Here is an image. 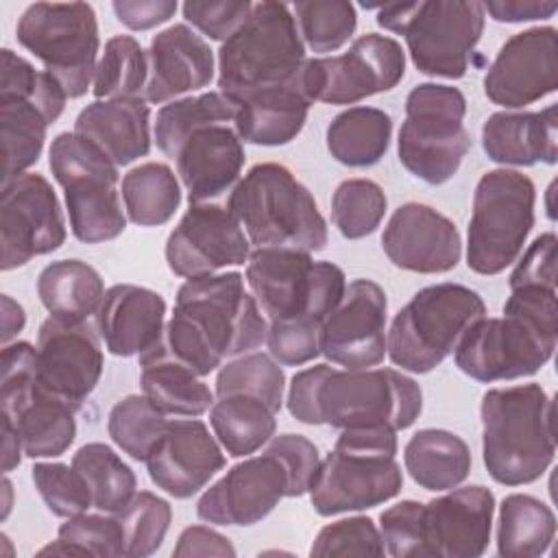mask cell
<instances>
[{
  "instance_id": "obj_18",
  "label": "cell",
  "mask_w": 558,
  "mask_h": 558,
  "mask_svg": "<svg viewBox=\"0 0 558 558\" xmlns=\"http://www.w3.org/2000/svg\"><path fill=\"white\" fill-rule=\"evenodd\" d=\"M65 218L61 203L39 172H24L2 183L0 205V268L26 266L33 257L48 255L65 242Z\"/></svg>"
},
{
  "instance_id": "obj_37",
  "label": "cell",
  "mask_w": 558,
  "mask_h": 558,
  "mask_svg": "<svg viewBox=\"0 0 558 558\" xmlns=\"http://www.w3.org/2000/svg\"><path fill=\"white\" fill-rule=\"evenodd\" d=\"M277 412L257 397L225 395L209 408V425L216 440L231 458H244L262 449L277 429Z\"/></svg>"
},
{
  "instance_id": "obj_5",
  "label": "cell",
  "mask_w": 558,
  "mask_h": 558,
  "mask_svg": "<svg viewBox=\"0 0 558 558\" xmlns=\"http://www.w3.org/2000/svg\"><path fill=\"white\" fill-rule=\"evenodd\" d=\"M397 432L388 427L340 429L310 484V501L320 517L357 512L395 499L403 486L397 462Z\"/></svg>"
},
{
  "instance_id": "obj_29",
  "label": "cell",
  "mask_w": 558,
  "mask_h": 558,
  "mask_svg": "<svg viewBox=\"0 0 558 558\" xmlns=\"http://www.w3.org/2000/svg\"><path fill=\"white\" fill-rule=\"evenodd\" d=\"M94 316L96 331L111 355H142L153 349L163 333L166 301L150 288L116 283L105 292Z\"/></svg>"
},
{
  "instance_id": "obj_62",
  "label": "cell",
  "mask_w": 558,
  "mask_h": 558,
  "mask_svg": "<svg viewBox=\"0 0 558 558\" xmlns=\"http://www.w3.org/2000/svg\"><path fill=\"white\" fill-rule=\"evenodd\" d=\"M551 194H554V183L549 185V190H547V214H549V218H554V209H551Z\"/></svg>"
},
{
  "instance_id": "obj_4",
  "label": "cell",
  "mask_w": 558,
  "mask_h": 558,
  "mask_svg": "<svg viewBox=\"0 0 558 558\" xmlns=\"http://www.w3.org/2000/svg\"><path fill=\"white\" fill-rule=\"evenodd\" d=\"M227 207L255 248L316 253L327 246V222L312 192L283 163H255L231 190Z\"/></svg>"
},
{
  "instance_id": "obj_34",
  "label": "cell",
  "mask_w": 558,
  "mask_h": 558,
  "mask_svg": "<svg viewBox=\"0 0 558 558\" xmlns=\"http://www.w3.org/2000/svg\"><path fill=\"white\" fill-rule=\"evenodd\" d=\"M105 292L100 272L83 259H57L37 277L41 305L63 320H87L96 314Z\"/></svg>"
},
{
  "instance_id": "obj_53",
  "label": "cell",
  "mask_w": 558,
  "mask_h": 558,
  "mask_svg": "<svg viewBox=\"0 0 558 558\" xmlns=\"http://www.w3.org/2000/svg\"><path fill=\"white\" fill-rule=\"evenodd\" d=\"M251 9L248 0H190L181 7L185 22L216 41H227L246 22Z\"/></svg>"
},
{
  "instance_id": "obj_31",
  "label": "cell",
  "mask_w": 558,
  "mask_h": 558,
  "mask_svg": "<svg viewBox=\"0 0 558 558\" xmlns=\"http://www.w3.org/2000/svg\"><path fill=\"white\" fill-rule=\"evenodd\" d=\"M74 133L89 140L118 168L129 166L150 153V107L144 98L94 100L76 116Z\"/></svg>"
},
{
  "instance_id": "obj_43",
  "label": "cell",
  "mask_w": 558,
  "mask_h": 558,
  "mask_svg": "<svg viewBox=\"0 0 558 558\" xmlns=\"http://www.w3.org/2000/svg\"><path fill=\"white\" fill-rule=\"evenodd\" d=\"M286 375L279 362L266 353H244L225 362L216 375V397L248 395L262 399L275 412L283 405Z\"/></svg>"
},
{
  "instance_id": "obj_15",
  "label": "cell",
  "mask_w": 558,
  "mask_h": 558,
  "mask_svg": "<svg viewBox=\"0 0 558 558\" xmlns=\"http://www.w3.org/2000/svg\"><path fill=\"white\" fill-rule=\"evenodd\" d=\"M0 403L33 460L59 458L76 438L74 410L39 384L37 347L26 340L2 347Z\"/></svg>"
},
{
  "instance_id": "obj_38",
  "label": "cell",
  "mask_w": 558,
  "mask_h": 558,
  "mask_svg": "<svg viewBox=\"0 0 558 558\" xmlns=\"http://www.w3.org/2000/svg\"><path fill=\"white\" fill-rule=\"evenodd\" d=\"M556 536L554 510L534 495L504 497L497 521V551L504 558H538Z\"/></svg>"
},
{
  "instance_id": "obj_23",
  "label": "cell",
  "mask_w": 558,
  "mask_h": 558,
  "mask_svg": "<svg viewBox=\"0 0 558 558\" xmlns=\"http://www.w3.org/2000/svg\"><path fill=\"white\" fill-rule=\"evenodd\" d=\"M290 497V475L268 449L231 466L198 499L196 514L211 525H255Z\"/></svg>"
},
{
  "instance_id": "obj_1",
  "label": "cell",
  "mask_w": 558,
  "mask_h": 558,
  "mask_svg": "<svg viewBox=\"0 0 558 558\" xmlns=\"http://www.w3.org/2000/svg\"><path fill=\"white\" fill-rule=\"evenodd\" d=\"M266 318L240 272L185 279L174 312L150 353L174 360L198 377L266 342Z\"/></svg>"
},
{
  "instance_id": "obj_24",
  "label": "cell",
  "mask_w": 558,
  "mask_h": 558,
  "mask_svg": "<svg viewBox=\"0 0 558 558\" xmlns=\"http://www.w3.org/2000/svg\"><path fill=\"white\" fill-rule=\"evenodd\" d=\"M225 464V449L196 416L168 421L146 458L150 482L174 499L196 495Z\"/></svg>"
},
{
  "instance_id": "obj_61",
  "label": "cell",
  "mask_w": 558,
  "mask_h": 558,
  "mask_svg": "<svg viewBox=\"0 0 558 558\" xmlns=\"http://www.w3.org/2000/svg\"><path fill=\"white\" fill-rule=\"evenodd\" d=\"M2 493H4V508H2V519L9 517V510H11V493H13V486H11V480L7 477L4 473V482H2Z\"/></svg>"
},
{
  "instance_id": "obj_52",
  "label": "cell",
  "mask_w": 558,
  "mask_h": 558,
  "mask_svg": "<svg viewBox=\"0 0 558 558\" xmlns=\"http://www.w3.org/2000/svg\"><path fill=\"white\" fill-rule=\"evenodd\" d=\"M320 327L307 320H270L266 347L281 366H303L320 355Z\"/></svg>"
},
{
  "instance_id": "obj_36",
  "label": "cell",
  "mask_w": 558,
  "mask_h": 558,
  "mask_svg": "<svg viewBox=\"0 0 558 558\" xmlns=\"http://www.w3.org/2000/svg\"><path fill=\"white\" fill-rule=\"evenodd\" d=\"M140 386L163 414L201 416L216 401L203 377L150 351L140 355Z\"/></svg>"
},
{
  "instance_id": "obj_35",
  "label": "cell",
  "mask_w": 558,
  "mask_h": 558,
  "mask_svg": "<svg viewBox=\"0 0 558 558\" xmlns=\"http://www.w3.org/2000/svg\"><path fill=\"white\" fill-rule=\"evenodd\" d=\"M392 118L377 107H349L327 126L329 155L349 168H371L388 153Z\"/></svg>"
},
{
  "instance_id": "obj_16",
  "label": "cell",
  "mask_w": 558,
  "mask_h": 558,
  "mask_svg": "<svg viewBox=\"0 0 558 558\" xmlns=\"http://www.w3.org/2000/svg\"><path fill=\"white\" fill-rule=\"evenodd\" d=\"M556 342L558 325L504 310V316H482L469 327L453 362L480 384L510 381L538 373L551 360Z\"/></svg>"
},
{
  "instance_id": "obj_56",
  "label": "cell",
  "mask_w": 558,
  "mask_h": 558,
  "mask_svg": "<svg viewBox=\"0 0 558 558\" xmlns=\"http://www.w3.org/2000/svg\"><path fill=\"white\" fill-rule=\"evenodd\" d=\"M116 17L131 31H150L174 17L179 4L174 0H116Z\"/></svg>"
},
{
  "instance_id": "obj_47",
  "label": "cell",
  "mask_w": 558,
  "mask_h": 558,
  "mask_svg": "<svg viewBox=\"0 0 558 558\" xmlns=\"http://www.w3.org/2000/svg\"><path fill=\"white\" fill-rule=\"evenodd\" d=\"M116 519L124 534V556L146 558L163 545L172 521V506L150 490H140L116 512Z\"/></svg>"
},
{
  "instance_id": "obj_32",
  "label": "cell",
  "mask_w": 558,
  "mask_h": 558,
  "mask_svg": "<svg viewBox=\"0 0 558 558\" xmlns=\"http://www.w3.org/2000/svg\"><path fill=\"white\" fill-rule=\"evenodd\" d=\"M235 105L233 129L242 142L255 146L290 144L303 131L312 107L299 76L286 85L257 89Z\"/></svg>"
},
{
  "instance_id": "obj_33",
  "label": "cell",
  "mask_w": 558,
  "mask_h": 558,
  "mask_svg": "<svg viewBox=\"0 0 558 558\" xmlns=\"http://www.w3.org/2000/svg\"><path fill=\"white\" fill-rule=\"evenodd\" d=\"M403 464L423 490H451L471 473L469 445L449 429L425 427L403 447Z\"/></svg>"
},
{
  "instance_id": "obj_48",
  "label": "cell",
  "mask_w": 558,
  "mask_h": 558,
  "mask_svg": "<svg viewBox=\"0 0 558 558\" xmlns=\"http://www.w3.org/2000/svg\"><path fill=\"white\" fill-rule=\"evenodd\" d=\"M35 488L54 517H76L92 508V495L83 475L63 462H35L31 469Z\"/></svg>"
},
{
  "instance_id": "obj_19",
  "label": "cell",
  "mask_w": 558,
  "mask_h": 558,
  "mask_svg": "<svg viewBox=\"0 0 558 558\" xmlns=\"http://www.w3.org/2000/svg\"><path fill=\"white\" fill-rule=\"evenodd\" d=\"M98 331L87 320L48 316L37 333L39 384L65 401L74 412L96 390L105 357Z\"/></svg>"
},
{
  "instance_id": "obj_20",
  "label": "cell",
  "mask_w": 558,
  "mask_h": 558,
  "mask_svg": "<svg viewBox=\"0 0 558 558\" xmlns=\"http://www.w3.org/2000/svg\"><path fill=\"white\" fill-rule=\"evenodd\" d=\"M168 268L183 279L216 275L248 262L251 242L238 218L218 203H196L166 240Z\"/></svg>"
},
{
  "instance_id": "obj_46",
  "label": "cell",
  "mask_w": 558,
  "mask_h": 558,
  "mask_svg": "<svg viewBox=\"0 0 558 558\" xmlns=\"http://www.w3.org/2000/svg\"><path fill=\"white\" fill-rule=\"evenodd\" d=\"M388 209L386 192L373 179H347L331 196V220L342 238L371 235Z\"/></svg>"
},
{
  "instance_id": "obj_39",
  "label": "cell",
  "mask_w": 558,
  "mask_h": 558,
  "mask_svg": "<svg viewBox=\"0 0 558 558\" xmlns=\"http://www.w3.org/2000/svg\"><path fill=\"white\" fill-rule=\"evenodd\" d=\"M126 218L140 227L166 225L181 205V185L170 166L146 161L122 177Z\"/></svg>"
},
{
  "instance_id": "obj_42",
  "label": "cell",
  "mask_w": 558,
  "mask_h": 558,
  "mask_svg": "<svg viewBox=\"0 0 558 558\" xmlns=\"http://www.w3.org/2000/svg\"><path fill=\"white\" fill-rule=\"evenodd\" d=\"M146 81L148 61L142 44L133 35H113L107 39L94 72V96L98 100L144 98Z\"/></svg>"
},
{
  "instance_id": "obj_3",
  "label": "cell",
  "mask_w": 558,
  "mask_h": 558,
  "mask_svg": "<svg viewBox=\"0 0 558 558\" xmlns=\"http://www.w3.org/2000/svg\"><path fill=\"white\" fill-rule=\"evenodd\" d=\"M482 458L504 486L536 482L556 456V405L541 384L490 388L480 403Z\"/></svg>"
},
{
  "instance_id": "obj_44",
  "label": "cell",
  "mask_w": 558,
  "mask_h": 558,
  "mask_svg": "<svg viewBox=\"0 0 558 558\" xmlns=\"http://www.w3.org/2000/svg\"><path fill=\"white\" fill-rule=\"evenodd\" d=\"M290 9L303 44L318 54L340 50L357 28V11L344 0H301Z\"/></svg>"
},
{
  "instance_id": "obj_22",
  "label": "cell",
  "mask_w": 558,
  "mask_h": 558,
  "mask_svg": "<svg viewBox=\"0 0 558 558\" xmlns=\"http://www.w3.org/2000/svg\"><path fill=\"white\" fill-rule=\"evenodd\" d=\"M386 310L388 299L373 279H353L323 320L320 355L327 362L362 371L384 362L386 355Z\"/></svg>"
},
{
  "instance_id": "obj_9",
  "label": "cell",
  "mask_w": 558,
  "mask_h": 558,
  "mask_svg": "<svg viewBox=\"0 0 558 558\" xmlns=\"http://www.w3.org/2000/svg\"><path fill=\"white\" fill-rule=\"evenodd\" d=\"M48 166L63 187L72 235L85 244L116 240L126 229L118 190V166L78 133H59L48 150Z\"/></svg>"
},
{
  "instance_id": "obj_50",
  "label": "cell",
  "mask_w": 558,
  "mask_h": 558,
  "mask_svg": "<svg viewBox=\"0 0 558 558\" xmlns=\"http://www.w3.org/2000/svg\"><path fill=\"white\" fill-rule=\"evenodd\" d=\"M57 538L78 545L87 556H124V534L116 514L81 512L59 525Z\"/></svg>"
},
{
  "instance_id": "obj_45",
  "label": "cell",
  "mask_w": 558,
  "mask_h": 558,
  "mask_svg": "<svg viewBox=\"0 0 558 558\" xmlns=\"http://www.w3.org/2000/svg\"><path fill=\"white\" fill-rule=\"evenodd\" d=\"M166 425V414L146 395H126L111 408L107 418L111 440L137 462H146Z\"/></svg>"
},
{
  "instance_id": "obj_8",
  "label": "cell",
  "mask_w": 558,
  "mask_h": 558,
  "mask_svg": "<svg viewBox=\"0 0 558 558\" xmlns=\"http://www.w3.org/2000/svg\"><path fill=\"white\" fill-rule=\"evenodd\" d=\"M482 316L486 305L469 286L451 281L427 286L395 314L386 333V353L401 371L429 373L456 351Z\"/></svg>"
},
{
  "instance_id": "obj_11",
  "label": "cell",
  "mask_w": 558,
  "mask_h": 558,
  "mask_svg": "<svg viewBox=\"0 0 558 558\" xmlns=\"http://www.w3.org/2000/svg\"><path fill=\"white\" fill-rule=\"evenodd\" d=\"M246 283L268 320L323 325L340 303L347 277L331 262L294 248H255L246 262Z\"/></svg>"
},
{
  "instance_id": "obj_6",
  "label": "cell",
  "mask_w": 558,
  "mask_h": 558,
  "mask_svg": "<svg viewBox=\"0 0 558 558\" xmlns=\"http://www.w3.org/2000/svg\"><path fill=\"white\" fill-rule=\"evenodd\" d=\"M305 59L290 4L255 2L246 22L220 44L218 92L238 102L257 89L292 83Z\"/></svg>"
},
{
  "instance_id": "obj_27",
  "label": "cell",
  "mask_w": 558,
  "mask_h": 558,
  "mask_svg": "<svg viewBox=\"0 0 558 558\" xmlns=\"http://www.w3.org/2000/svg\"><path fill=\"white\" fill-rule=\"evenodd\" d=\"M146 61L148 81L144 100L150 105L172 102L183 94L198 92L216 74L214 50L187 24H172L153 35Z\"/></svg>"
},
{
  "instance_id": "obj_25",
  "label": "cell",
  "mask_w": 558,
  "mask_h": 558,
  "mask_svg": "<svg viewBox=\"0 0 558 558\" xmlns=\"http://www.w3.org/2000/svg\"><path fill=\"white\" fill-rule=\"evenodd\" d=\"M381 248L401 270L440 275L458 266L462 238L451 218L425 203L399 205L384 233Z\"/></svg>"
},
{
  "instance_id": "obj_40",
  "label": "cell",
  "mask_w": 558,
  "mask_h": 558,
  "mask_svg": "<svg viewBox=\"0 0 558 558\" xmlns=\"http://www.w3.org/2000/svg\"><path fill=\"white\" fill-rule=\"evenodd\" d=\"M72 466L83 475L92 508L100 512H120L137 493L133 469L105 442H87L72 456Z\"/></svg>"
},
{
  "instance_id": "obj_57",
  "label": "cell",
  "mask_w": 558,
  "mask_h": 558,
  "mask_svg": "<svg viewBox=\"0 0 558 558\" xmlns=\"http://www.w3.org/2000/svg\"><path fill=\"white\" fill-rule=\"evenodd\" d=\"M177 558L190 556H235V547L227 536L207 527V525H190L179 534V541L172 549Z\"/></svg>"
},
{
  "instance_id": "obj_10",
  "label": "cell",
  "mask_w": 558,
  "mask_h": 558,
  "mask_svg": "<svg viewBox=\"0 0 558 558\" xmlns=\"http://www.w3.org/2000/svg\"><path fill=\"white\" fill-rule=\"evenodd\" d=\"M466 98L458 87L421 83L405 96V122L399 129L401 166L427 185L453 179L471 150L464 126Z\"/></svg>"
},
{
  "instance_id": "obj_2",
  "label": "cell",
  "mask_w": 558,
  "mask_h": 558,
  "mask_svg": "<svg viewBox=\"0 0 558 558\" xmlns=\"http://www.w3.org/2000/svg\"><path fill=\"white\" fill-rule=\"evenodd\" d=\"M288 412L305 425L410 427L423 410L421 386L395 368H336L316 364L299 371L288 386Z\"/></svg>"
},
{
  "instance_id": "obj_21",
  "label": "cell",
  "mask_w": 558,
  "mask_h": 558,
  "mask_svg": "<svg viewBox=\"0 0 558 558\" xmlns=\"http://www.w3.org/2000/svg\"><path fill=\"white\" fill-rule=\"evenodd\" d=\"M558 89V31L534 26L504 41L484 74V94L493 105L523 109Z\"/></svg>"
},
{
  "instance_id": "obj_7",
  "label": "cell",
  "mask_w": 558,
  "mask_h": 558,
  "mask_svg": "<svg viewBox=\"0 0 558 558\" xmlns=\"http://www.w3.org/2000/svg\"><path fill=\"white\" fill-rule=\"evenodd\" d=\"M375 20L381 28L403 35L421 74L462 78L482 39L486 13L475 0H418L379 4Z\"/></svg>"
},
{
  "instance_id": "obj_14",
  "label": "cell",
  "mask_w": 558,
  "mask_h": 558,
  "mask_svg": "<svg viewBox=\"0 0 558 558\" xmlns=\"http://www.w3.org/2000/svg\"><path fill=\"white\" fill-rule=\"evenodd\" d=\"M24 50L44 63L68 98H81L94 83L100 48L96 11L87 2H35L15 24Z\"/></svg>"
},
{
  "instance_id": "obj_58",
  "label": "cell",
  "mask_w": 558,
  "mask_h": 558,
  "mask_svg": "<svg viewBox=\"0 0 558 558\" xmlns=\"http://www.w3.org/2000/svg\"><path fill=\"white\" fill-rule=\"evenodd\" d=\"M484 13L495 22L517 24L551 17L558 11V2H534V0H501V2H482Z\"/></svg>"
},
{
  "instance_id": "obj_13",
  "label": "cell",
  "mask_w": 558,
  "mask_h": 558,
  "mask_svg": "<svg viewBox=\"0 0 558 558\" xmlns=\"http://www.w3.org/2000/svg\"><path fill=\"white\" fill-rule=\"evenodd\" d=\"M0 78V140L2 183L24 174L41 157L46 131L65 109V92L46 70L2 48Z\"/></svg>"
},
{
  "instance_id": "obj_60",
  "label": "cell",
  "mask_w": 558,
  "mask_h": 558,
  "mask_svg": "<svg viewBox=\"0 0 558 558\" xmlns=\"http://www.w3.org/2000/svg\"><path fill=\"white\" fill-rule=\"evenodd\" d=\"M2 344H9L26 325L24 307L9 294H2Z\"/></svg>"
},
{
  "instance_id": "obj_30",
  "label": "cell",
  "mask_w": 558,
  "mask_h": 558,
  "mask_svg": "<svg viewBox=\"0 0 558 558\" xmlns=\"http://www.w3.org/2000/svg\"><path fill=\"white\" fill-rule=\"evenodd\" d=\"M556 105L541 111H495L482 126V148L499 166L556 163L558 118Z\"/></svg>"
},
{
  "instance_id": "obj_55",
  "label": "cell",
  "mask_w": 558,
  "mask_h": 558,
  "mask_svg": "<svg viewBox=\"0 0 558 558\" xmlns=\"http://www.w3.org/2000/svg\"><path fill=\"white\" fill-rule=\"evenodd\" d=\"M510 290L538 286L556 290V233H541L510 272Z\"/></svg>"
},
{
  "instance_id": "obj_49",
  "label": "cell",
  "mask_w": 558,
  "mask_h": 558,
  "mask_svg": "<svg viewBox=\"0 0 558 558\" xmlns=\"http://www.w3.org/2000/svg\"><path fill=\"white\" fill-rule=\"evenodd\" d=\"M386 545L379 527L368 517H349L325 525L312 547L310 556H384Z\"/></svg>"
},
{
  "instance_id": "obj_54",
  "label": "cell",
  "mask_w": 558,
  "mask_h": 558,
  "mask_svg": "<svg viewBox=\"0 0 558 558\" xmlns=\"http://www.w3.org/2000/svg\"><path fill=\"white\" fill-rule=\"evenodd\" d=\"M266 449L275 453L288 469L290 497L305 495L320 464L318 447L303 434H279L268 440Z\"/></svg>"
},
{
  "instance_id": "obj_12",
  "label": "cell",
  "mask_w": 558,
  "mask_h": 558,
  "mask_svg": "<svg viewBox=\"0 0 558 558\" xmlns=\"http://www.w3.org/2000/svg\"><path fill=\"white\" fill-rule=\"evenodd\" d=\"M536 187L519 170L497 168L480 177L466 233V266L499 275L514 264L534 227Z\"/></svg>"
},
{
  "instance_id": "obj_51",
  "label": "cell",
  "mask_w": 558,
  "mask_h": 558,
  "mask_svg": "<svg viewBox=\"0 0 558 558\" xmlns=\"http://www.w3.org/2000/svg\"><path fill=\"white\" fill-rule=\"evenodd\" d=\"M421 512V501L403 499L379 514V532L386 554L395 558H427Z\"/></svg>"
},
{
  "instance_id": "obj_41",
  "label": "cell",
  "mask_w": 558,
  "mask_h": 558,
  "mask_svg": "<svg viewBox=\"0 0 558 558\" xmlns=\"http://www.w3.org/2000/svg\"><path fill=\"white\" fill-rule=\"evenodd\" d=\"M238 105L220 92L185 96L163 105L155 118V142L166 157H174L181 142L196 129L207 124H229Z\"/></svg>"
},
{
  "instance_id": "obj_26",
  "label": "cell",
  "mask_w": 558,
  "mask_h": 558,
  "mask_svg": "<svg viewBox=\"0 0 558 558\" xmlns=\"http://www.w3.org/2000/svg\"><path fill=\"white\" fill-rule=\"evenodd\" d=\"M495 495L482 484L451 488L423 504L421 523L427 558H477L493 530Z\"/></svg>"
},
{
  "instance_id": "obj_28",
  "label": "cell",
  "mask_w": 558,
  "mask_h": 558,
  "mask_svg": "<svg viewBox=\"0 0 558 558\" xmlns=\"http://www.w3.org/2000/svg\"><path fill=\"white\" fill-rule=\"evenodd\" d=\"M172 159L190 205H196L227 194L238 183L246 155L235 129L229 124H207L192 131Z\"/></svg>"
},
{
  "instance_id": "obj_59",
  "label": "cell",
  "mask_w": 558,
  "mask_h": 558,
  "mask_svg": "<svg viewBox=\"0 0 558 558\" xmlns=\"http://www.w3.org/2000/svg\"><path fill=\"white\" fill-rule=\"evenodd\" d=\"M22 453H24V447H22V440H20L17 429L13 427L11 421L2 418V471H4L7 475H9L13 469L20 466Z\"/></svg>"
},
{
  "instance_id": "obj_17",
  "label": "cell",
  "mask_w": 558,
  "mask_h": 558,
  "mask_svg": "<svg viewBox=\"0 0 558 558\" xmlns=\"http://www.w3.org/2000/svg\"><path fill=\"white\" fill-rule=\"evenodd\" d=\"M405 74V50L388 35H360L347 52L305 59L299 85L314 105H355L395 89Z\"/></svg>"
}]
</instances>
